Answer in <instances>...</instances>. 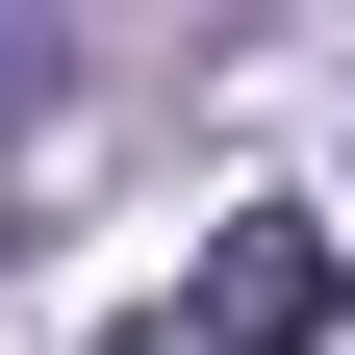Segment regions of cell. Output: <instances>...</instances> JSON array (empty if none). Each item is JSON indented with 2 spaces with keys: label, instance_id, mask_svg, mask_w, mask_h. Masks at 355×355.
Instances as JSON below:
<instances>
[{
  "label": "cell",
  "instance_id": "6da1fadb",
  "mask_svg": "<svg viewBox=\"0 0 355 355\" xmlns=\"http://www.w3.org/2000/svg\"><path fill=\"white\" fill-rule=\"evenodd\" d=\"M178 330H203V355H330V330H355V254L304 229V203H254V229L178 279Z\"/></svg>",
  "mask_w": 355,
  "mask_h": 355
},
{
  "label": "cell",
  "instance_id": "7a4b0ae2",
  "mask_svg": "<svg viewBox=\"0 0 355 355\" xmlns=\"http://www.w3.org/2000/svg\"><path fill=\"white\" fill-rule=\"evenodd\" d=\"M0 76H26V0H0Z\"/></svg>",
  "mask_w": 355,
  "mask_h": 355
}]
</instances>
